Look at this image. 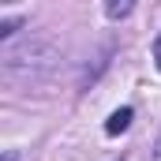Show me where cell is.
Instances as JSON below:
<instances>
[{
    "label": "cell",
    "mask_w": 161,
    "mask_h": 161,
    "mask_svg": "<svg viewBox=\"0 0 161 161\" xmlns=\"http://www.w3.org/2000/svg\"><path fill=\"white\" fill-rule=\"evenodd\" d=\"M131 116H135L131 109H116V113H113V116L105 120V131H109V135H120V131H127V124H131Z\"/></svg>",
    "instance_id": "1"
},
{
    "label": "cell",
    "mask_w": 161,
    "mask_h": 161,
    "mask_svg": "<svg viewBox=\"0 0 161 161\" xmlns=\"http://www.w3.org/2000/svg\"><path fill=\"white\" fill-rule=\"evenodd\" d=\"M135 8V0H105V15L109 19H127Z\"/></svg>",
    "instance_id": "2"
},
{
    "label": "cell",
    "mask_w": 161,
    "mask_h": 161,
    "mask_svg": "<svg viewBox=\"0 0 161 161\" xmlns=\"http://www.w3.org/2000/svg\"><path fill=\"white\" fill-rule=\"evenodd\" d=\"M15 26H19V23H15V19H8V23L0 26V38H11V34H15Z\"/></svg>",
    "instance_id": "3"
},
{
    "label": "cell",
    "mask_w": 161,
    "mask_h": 161,
    "mask_svg": "<svg viewBox=\"0 0 161 161\" xmlns=\"http://www.w3.org/2000/svg\"><path fill=\"white\" fill-rule=\"evenodd\" d=\"M154 60H158V71H161V34L154 38Z\"/></svg>",
    "instance_id": "4"
},
{
    "label": "cell",
    "mask_w": 161,
    "mask_h": 161,
    "mask_svg": "<svg viewBox=\"0 0 161 161\" xmlns=\"http://www.w3.org/2000/svg\"><path fill=\"white\" fill-rule=\"evenodd\" d=\"M154 161H161V139H158V146H154Z\"/></svg>",
    "instance_id": "5"
}]
</instances>
